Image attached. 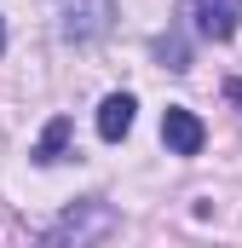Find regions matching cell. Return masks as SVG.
<instances>
[{
    "label": "cell",
    "mask_w": 242,
    "mask_h": 248,
    "mask_svg": "<svg viewBox=\"0 0 242 248\" xmlns=\"http://www.w3.org/2000/svg\"><path fill=\"white\" fill-rule=\"evenodd\" d=\"M121 219H116V208H110V202H98V196H87V202H75V208H69V214H63L58 225H46V243H98V237H110V231H116Z\"/></svg>",
    "instance_id": "1"
},
{
    "label": "cell",
    "mask_w": 242,
    "mask_h": 248,
    "mask_svg": "<svg viewBox=\"0 0 242 248\" xmlns=\"http://www.w3.org/2000/svg\"><path fill=\"white\" fill-rule=\"evenodd\" d=\"M190 17L202 41H231L242 29V0H190Z\"/></svg>",
    "instance_id": "2"
},
{
    "label": "cell",
    "mask_w": 242,
    "mask_h": 248,
    "mask_svg": "<svg viewBox=\"0 0 242 248\" xmlns=\"http://www.w3.org/2000/svg\"><path fill=\"white\" fill-rule=\"evenodd\" d=\"M162 144H167L173 156H196V150L208 144V127L196 122V110H184V104H167V116H162Z\"/></svg>",
    "instance_id": "3"
},
{
    "label": "cell",
    "mask_w": 242,
    "mask_h": 248,
    "mask_svg": "<svg viewBox=\"0 0 242 248\" xmlns=\"http://www.w3.org/2000/svg\"><path fill=\"white\" fill-rule=\"evenodd\" d=\"M63 35L69 41H98L110 35V0H75L63 12Z\"/></svg>",
    "instance_id": "4"
},
{
    "label": "cell",
    "mask_w": 242,
    "mask_h": 248,
    "mask_svg": "<svg viewBox=\"0 0 242 248\" xmlns=\"http://www.w3.org/2000/svg\"><path fill=\"white\" fill-rule=\"evenodd\" d=\"M133 110H138L133 93H110V98L98 104V139H104V144H121V139L133 133Z\"/></svg>",
    "instance_id": "5"
},
{
    "label": "cell",
    "mask_w": 242,
    "mask_h": 248,
    "mask_svg": "<svg viewBox=\"0 0 242 248\" xmlns=\"http://www.w3.org/2000/svg\"><path fill=\"white\" fill-rule=\"evenodd\" d=\"M69 133H75V122H69V116H52V122H46V133L35 139V150H29V156H35L41 168L63 162V144H69Z\"/></svg>",
    "instance_id": "6"
},
{
    "label": "cell",
    "mask_w": 242,
    "mask_h": 248,
    "mask_svg": "<svg viewBox=\"0 0 242 248\" xmlns=\"http://www.w3.org/2000/svg\"><path fill=\"white\" fill-rule=\"evenodd\" d=\"M156 58L167 63V69H190V52H184L179 35H162V41H156Z\"/></svg>",
    "instance_id": "7"
},
{
    "label": "cell",
    "mask_w": 242,
    "mask_h": 248,
    "mask_svg": "<svg viewBox=\"0 0 242 248\" xmlns=\"http://www.w3.org/2000/svg\"><path fill=\"white\" fill-rule=\"evenodd\" d=\"M225 93H231V98H237V104H242V81H231V87H225Z\"/></svg>",
    "instance_id": "8"
},
{
    "label": "cell",
    "mask_w": 242,
    "mask_h": 248,
    "mask_svg": "<svg viewBox=\"0 0 242 248\" xmlns=\"http://www.w3.org/2000/svg\"><path fill=\"white\" fill-rule=\"evenodd\" d=\"M0 52H6V23H0Z\"/></svg>",
    "instance_id": "9"
}]
</instances>
